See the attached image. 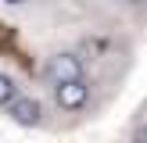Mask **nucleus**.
I'll list each match as a JSON object with an SVG mask.
<instances>
[{
	"mask_svg": "<svg viewBox=\"0 0 147 143\" xmlns=\"http://www.w3.org/2000/svg\"><path fill=\"white\" fill-rule=\"evenodd\" d=\"M43 75H47L50 86H65V82H79L83 79V57L72 54V50H65V54H54L47 61V68H43Z\"/></svg>",
	"mask_w": 147,
	"mask_h": 143,
	"instance_id": "obj_1",
	"label": "nucleus"
},
{
	"mask_svg": "<svg viewBox=\"0 0 147 143\" xmlns=\"http://www.w3.org/2000/svg\"><path fill=\"white\" fill-rule=\"evenodd\" d=\"M129 4H133V7H140V4H144V0H129Z\"/></svg>",
	"mask_w": 147,
	"mask_h": 143,
	"instance_id": "obj_6",
	"label": "nucleus"
},
{
	"mask_svg": "<svg viewBox=\"0 0 147 143\" xmlns=\"http://www.w3.org/2000/svg\"><path fill=\"white\" fill-rule=\"evenodd\" d=\"M14 97H18V82H14L7 72H0V107H7Z\"/></svg>",
	"mask_w": 147,
	"mask_h": 143,
	"instance_id": "obj_4",
	"label": "nucleus"
},
{
	"mask_svg": "<svg viewBox=\"0 0 147 143\" xmlns=\"http://www.w3.org/2000/svg\"><path fill=\"white\" fill-rule=\"evenodd\" d=\"M4 4H11V7H22V4H29V0H4Z\"/></svg>",
	"mask_w": 147,
	"mask_h": 143,
	"instance_id": "obj_5",
	"label": "nucleus"
},
{
	"mask_svg": "<svg viewBox=\"0 0 147 143\" xmlns=\"http://www.w3.org/2000/svg\"><path fill=\"white\" fill-rule=\"evenodd\" d=\"M7 114H11V122L32 129V125H40L43 107H40V100H36V97H14L11 104H7Z\"/></svg>",
	"mask_w": 147,
	"mask_h": 143,
	"instance_id": "obj_2",
	"label": "nucleus"
},
{
	"mask_svg": "<svg viewBox=\"0 0 147 143\" xmlns=\"http://www.w3.org/2000/svg\"><path fill=\"white\" fill-rule=\"evenodd\" d=\"M54 100L57 107H65V111H79V107H86V100H90V86L79 79V82H65V86H54Z\"/></svg>",
	"mask_w": 147,
	"mask_h": 143,
	"instance_id": "obj_3",
	"label": "nucleus"
}]
</instances>
